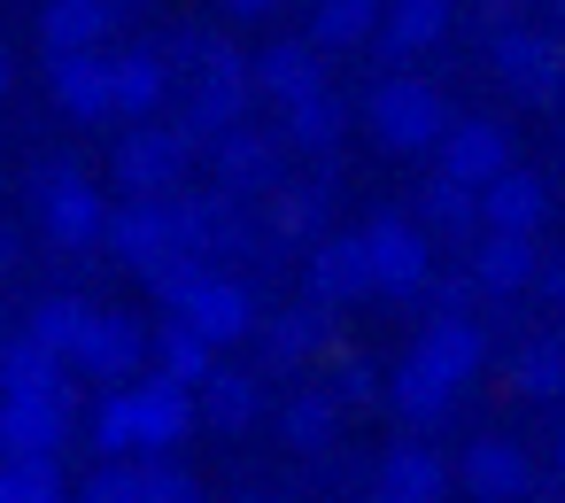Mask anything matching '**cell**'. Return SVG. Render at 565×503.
Masks as SVG:
<instances>
[{
  "instance_id": "d590c367",
  "label": "cell",
  "mask_w": 565,
  "mask_h": 503,
  "mask_svg": "<svg viewBox=\"0 0 565 503\" xmlns=\"http://www.w3.org/2000/svg\"><path fill=\"white\" fill-rule=\"evenodd\" d=\"M63 495V457H9L0 449V503H55Z\"/></svg>"
},
{
  "instance_id": "4dcf8cb0",
  "label": "cell",
  "mask_w": 565,
  "mask_h": 503,
  "mask_svg": "<svg viewBox=\"0 0 565 503\" xmlns=\"http://www.w3.org/2000/svg\"><path fill=\"white\" fill-rule=\"evenodd\" d=\"M71 356L55 341H40L32 325H17L9 341H0V387H71Z\"/></svg>"
},
{
  "instance_id": "484cf974",
  "label": "cell",
  "mask_w": 565,
  "mask_h": 503,
  "mask_svg": "<svg viewBox=\"0 0 565 503\" xmlns=\"http://www.w3.org/2000/svg\"><path fill=\"white\" fill-rule=\"evenodd\" d=\"M117 0H40V47L47 55H86L117 32Z\"/></svg>"
},
{
  "instance_id": "7bdbcfd3",
  "label": "cell",
  "mask_w": 565,
  "mask_h": 503,
  "mask_svg": "<svg viewBox=\"0 0 565 503\" xmlns=\"http://www.w3.org/2000/svg\"><path fill=\"white\" fill-rule=\"evenodd\" d=\"M480 9H488V17H503V9H519V0H480Z\"/></svg>"
},
{
  "instance_id": "ac0fdd59",
  "label": "cell",
  "mask_w": 565,
  "mask_h": 503,
  "mask_svg": "<svg viewBox=\"0 0 565 503\" xmlns=\"http://www.w3.org/2000/svg\"><path fill=\"white\" fill-rule=\"evenodd\" d=\"M457 488V457H441L434 441H395L372 472V495L380 503H434Z\"/></svg>"
},
{
  "instance_id": "30bf717a",
  "label": "cell",
  "mask_w": 565,
  "mask_h": 503,
  "mask_svg": "<svg viewBox=\"0 0 565 503\" xmlns=\"http://www.w3.org/2000/svg\"><path fill=\"white\" fill-rule=\"evenodd\" d=\"M71 387H0V449L9 457H63L71 441Z\"/></svg>"
},
{
  "instance_id": "d6a6232c",
  "label": "cell",
  "mask_w": 565,
  "mask_h": 503,
  "mask_svg": "<svg viewBox=\"0 0 565 503\" xmlns=\"http://www.w3.org/2000/svg\"><path fill=\"white\" fill-rule=\"evenodd\" d=\"M156 372H171V379H186V387H202L210 372H217V341L194 325V318H163L156 325Z\"/></svg>"
},
{
  "instance_id": "277c9868",
  "label": "cell",
  "mask_w": 565,
  "mask_h": 503,
  "mask_svg": "<svg viewBox=\"0 0 565 503\" xmlns=\"http://www.w3.org/2000/svg\"><path fill=\"white\" fill-rule=\"evenodd\" d=\"M109 256L132 264L140 279L163 271V264H179V256H202L186 194H125L117 217H109Z\"/></svg>"
},
{
  "instance_id": "8fae6325",
  "label": "cell",
  "mask_w": 565,
  "mask_h": 503,
  "mask_svg": "<svg viewBox=\"0 0 565 503\" xmlns=\"http://www.w3.org/2000/svg\"><path fill=\"white\" fill-rule=\"evenodd\" d=\"M47 94L71 125H109L117 117V55L86 47V55H47Z\"/></svg>"
},
{
  "instance_id": "e0dca14e",
  "label": "cell",
  "mask_w": 565,
  "mask_h": 503,
  "mask_svg": "<svg viewBox=\"0 0 565 503\" xmlns=\"http://www.w3.org/2000/svg\"><path fill=\"white\" fill-rule=\"evenodd\" d=\"M140 449H186V434L202 426V387L171 379V372H140Z\"/></svg>"
},
{
  "instance_id": "b9f144b4",
  "label": "cell",
  "mask_w": 565,
  "mask_h": 503,
  "mask_svg": "<svg viewBox=\"0 0 565 503\" xmlns=\"http://www.w3.org/2000/svg\"><path fill=\"white\" fill-rule=\"evenodd\" d=\"M9 86H17V63H9V55H0V101H9Z\"/></svg>"
},
{
  "instance_id": "e575fe53",
  "label": "cell",
  "mask_w": 565,
  "mask_h": 503,
  "mask_svg": "<svg viewBox=\"0 0 565 503\" xmlns=\"http://www.w3.org/2000/svg\"><path fill=\"white\" fill-rule=\"evenodd\" d=\"M86 441H94V457H140V395L102 387V403L86 410Z\"/></svg>"
},
{
  "instance_id": "60d3db41",
  "label": "cell",
  "mask_w": 565,
  "mask_h": 503,
  "mask_svg": "<svg viewBox=\"0 0 565 503\" xmlns=\"http://www.w3.org/2000/svg\"><path fill=\"white\" fill-rule=\"evenodd\" d=\"M24 264V240H17V225H0V279H9Z\"/></svg>"
},
{
  "instance_id": "7a4b0ae2",
  "label": "cell",
  "mask_w": 565,
  "mask_h": 503,
  "mask_svg": "<svg viewBox=\"0 0 565 503\" xmlns=\"http://www.w3.org/2000/svg\"><path fill=\"white\" fill-rule=\"evenodd\" d=\"M109 217H117V210H109L102 179L78 171L71 156H47V163L32 171V225H40L47 248H63V256L109 248Z\"/></svg>"
},
{
  "instance_id": "f1b7e54d",
  "label": "cell",
  "mask_w": 565,
  "mask_h": 503,
  "mask_svg": "<svg viewBox=\"0 0 565 503\" xmlns=\"http://www.w3.org/2000/svg\"><path fill=\"white\" fill-rule=\"evenodd\" d=\"M380 24H387V0H318L310 40L326 55H364V47H380Z\"/></svg>"
},
{
  "instance_id": "1f68e13d",
  "label": "cell",
  "mask_w": 565,
  "mask_h": 503,
  "mask_svg": "<svg viewBox=\"0 0 565 503\" xmlns=\"http://www.w3.org/2000/svg\"><path fill=\"white\" fill-rule=\"evenodd\" d=\"M279 132H287V148H302V156H333V148L349 140V101L326 86V94L279 109Z\"/></svg>"
},
{
  "instance_id": "ab89813d",
  "label": "cell",
  "mask_w": 565,
  "mask_h": 503,
  "mask_svg": "<svg viewBox=\"0 0 565 503\" xmlns=\"http://www.w3.org/2000/svg\"><path fill=\"white\" fill-rule=\"evenodd\" d=\"M217 9H225V17H241V24H256V17H271V9H279V0H217Z\"/></svg>"
},
{
  "instance_id": "83f0119b",
  "label": "cell",
  "mask_w": 565,
  "mask_h": 503,
  "mask_svg": "<svg viewBox=\"0 0 565 503\" xmlns=\"http://www.w3.org/2000/svg\"><path fill=\"white\" fill-rule=\"evenodd\" d=\"M256 418H264V379H256V372L217 364V372L202 379V426H210V434H225V441H241Z\"/></svg>"
},
{
  "instance_id": "9c48e42d",
  "label": "cell",
  "mask_w": 565,
  "mask_h": 503,
  "mask_svg": "<svg viewBox=\"0 0 565 503\" xmlns=\"http://www.w3.org/2000/svg\"><path fill=\"white\" fill-rule=\"evenodd\" d=\"M202 163H210V186H225V194H241V202H264L279 179H287V132H264V125H225L210 148H202Z\"/></svg>"
},
{
  "instance_id": "52a82bcc",
  "label": "cell",
  "mask_w": 565,
  "mask_h": 503,
  "mask_svg": "<svg viewBox=\"0 0 565 503\" xmlns=\"http://www.w3.org/2000/svg\"><path fill=\"white\" fill-rule=\"evenodd\" d=\"M194 156H202V140H194L186 125L140 117V125H125V140H117L109 163H117V186H125V194H179Z\"/></svg>"
},
{
  "instance_id": "d4e9b609",
  "label": "cell",
  "mask_w": 565,
  "mask_h": 503,
  "mask_svg": "<svg viewBox=\"0 0 565 503\" xmlns=\"http://www.w3.org/2000/svg\"><path fill=\"white\" fill-rule=\"evenodd\" d=\"M457 395H465V387H457V379H441V372H434L426 356H403V364L387 372V410H395V418H403L411 434H426V426H441Z\"/></svg>"
},
{
  "instance_id": "4316f807",
  "label": "cell",
  "mask_w": 565,
  "mask_h": 503,
  "mask_svg": "<svg viewBox=\"0 0 565 503\" xmlns=\"http://www.w3.org/2000/svg\"><path fill=\"white\" fill-rule=\"evenodd\" d=\"M341 395L333 387H295L279 410H271V426H279V441L295 449V457H326L333 449V434H341Z\"/></svg>"
},
{
  "instance_id": "5b68a950",
  "label": "cell",
  "mask_w": 565,
  "mask_h": 503,
  "mask_svg": "<svg viewBox=\"0 0 565 503\" xmlns=\"http://www.w3.org/2000/svg\"><path fill=\"white\" fill-rule=\"evenodd\" d=\"M488 71H495V86H503L511 101H526V109L565 101V40L542 32V24H511V9H503V24L488 32Z\"/></svg>"
},
{
  "instance_id": "d6986e66",
  "label": "cell",
  "mask_w": 565,
  "mask_h": 503,
  "mask_svg": "<svg viewBox=\"0 0 565 503\" xmlns=\"http://www.w3.org/2000/svg\"><path fill=\"white\" fill-rule=\"evenodd\" d=\"M333 78H326V47L318 40H271L264 55H256V94L271 101V109H295V101H310V94H326Z\"/></svg>"
},
{
  "instance_id": "f6af8a7d",
  "label": "cell",
  "mask_w": 565,
  "mask_h": 503,
  "mask_svg": "<svg viewBox=\"0 0 565 503\" xmlns=\"http://www.w3.org/2000/svg\"><path fill=\"white\" fill-rule=\"evenodd\" d=\"M117 9H148V0H117Z\"/></svg>"
},
{
  "instance_id": "f35d334b",
  "label": "cell",
  "mask_w": 565,
  "mask_h": 503,
  "mask_svg": "<svg viewBox=\"0 0 565 503\" xmlns=\"http://www.w3.org/2000/svg\"><path fill=\"white\" fill-rule=\"evenodd\" d=\"M534 295L565 310V256H550V264H542V279H534Z\"/></svg>"
},
{
  "instance_id": "9a60e30c",
  "label": "cell",
  "mask_w": 565,
  "mask_h": 503,
  "mask_svg": "<svg viewBox=\"0 0 565 503\" xmlns=\"http://www.w3.org/2000/svg\"><path fill=\"white\" fill-rule=\"evenodd\" d=\"M256 341H264V356L279 364V372H302V364H318V356H333L341 341H333V302H295V310H271L264 325H256Z\"/></svg>"
},
{
  "instance_id": "cb8c5ba5",
  "label": "cell",
  "mask_w": 565,
  "mask_h": 503,
  "mask_svg": "<svg viewBox=\"0 0 565 503\" xmlns=\"http://www.w3.org/2000/svg\"><path fill=\"white\" fill-rule=\"evenodd\" d=\"M480 217L503 225V233H542V225H550V179L526 171V163L495 171V179L480 186Z\"/></svg>"
},
{
  "instance_id": "7402d4cb",
  "label": "cell",
  "mask_w": 565,
  "mask_h": 503,
  "mask_svg": "<svg viewBox=\"0 0 565 503\" xmlns=\"http://www.w3.org/2000/svg\"><path fill=\"white\" fill-rule=\"evenodd\" d=\"M418 217H426V233L434 240H449V248H472L480 233H488V217H480V186H465V179H449L441 163H434V179L418 186V202H411Z\"/></svg>"
},
{
  "instance_id": "3957f363",
  "label": "cell",
  "mask_w": 565,
  "mask_h": 503,
  "mask_svg": "<svg viewBox=\"0 0 565 503\" xmlns=\"http://www.w3.org/2000/svg\"><path fill=\"white\" fill-rule=\"evenodd\" d=\"M364 125H372V140L395 148V156H434L441 132H449L457 117H449V94H441L426 71L395 63V71L364 94Z\"/></svg>"
},
{
  "instance_id": "ba28073f",
  "label": "cell",
  "mask_w": 565,
  "mask_h": 503,
  "mask_svg": "<svg viewBox=\"0 0 565 503\" xmlns=\"http://www.w3.org/2000/svg\"><path fill=\"white\" fill-rule=\"evenodd\" d=\"M71 372L94 387H132L140 372H156V333L132 310H94L78 349H71Z\"/></svg>"
},
{
  "instance_id": "6da1fadb",
  "label": "cell",
  "mask_w": 565,
  "mask_h": 503,
  "mask_svg": "<svg viewBox=\"0 0 565 503\" xmlns=\"http://www.w3.org/2000/svg\"><path fill=\"white\" fill-rule=\"evenodd\" d=\"M148 287H156V302H163V310L194 318L217 349H233V341H248V333L264 325L248 271H233V264H217V256H179V264L148 271Z\"/></svg>"
},
{
  "instance_id": "8992f818",
  "label": "cell",
  "mask_w": 565,
  "mask_h": 503,
  "mask_svg": "<svg viewBox=\"0 0 565 503\" xmlns=\"http://www.w3.org/2000/svg\"><path fill=\"white\" fill-rule=\"evenodd\" d=\"M364 248H372V279L387 302H418L434 295V233L418 210H380L364 225Z\"/></svg>"
},
{
  "instance_id": "7c38bea8",
  "label": "cell",
  "mask_w": 565,
  "mask_h": 503,
  "mask_svg": "<svg viewBox=\"0 0 565 503\" xmlns=\"http://www.w3.org/2000/svg\"><path fill=\"white\" fill-rule=\"evenodd\" d=\"M302 287H310L318 302H333V310H349V302H364V295H380V279H372V248H364V233H326V240H310V264H302Z\"/></svg>"
},
{
  "instance_id": "ffe728a7",
  "label": "cell",
  "mask_w": 565,
  "mask_h": 503,
  "mask_svg": "<svg viewBox=\"0 0 565 503\" xmlns=\"http://www.w3.org/2000/svg\"><path fill=\"white\" fill-rule=\"evenodd\" d=\"M434 163H441L449 179H465V186H488V179L511 171L519 156H511V132H503L495 117H457V125L441 132V148H434Z\"/></svg>"
},
{
  "instance_id": "bcb514c9",
  "label": "cell",
  "mask_w": 565,
  "mask_h": 503,
  "mask_svg": "<svg viewBox=\"0 0 565 503\" xmlns=\"http://www.w3.org/2000/svg\"><path fill=\"white\" fill-rule=\"evenodd\" d=\"M550 17H565V0H550Z\"/></svg>"
},
{
  "instance_id": "603a6c76",
  "label": "cell",
  "mask_w": 565,
  "mask_h": 503,
  "mask_svg": "<svg viewBox=\"0 0 565 503\" xmlns=\"http://www.w3.org/2000/svg\"><path fill=\"white\" fill-rule=\"evenodd\" d=\"M457 0H387V24H380V55L387 63H426L449 40Z\"/></svg>"
},
{
  "instance_id": "74e56055",
  "label": "cell",
  "mask_w": 565,
  "mask_h": 503,
  "mask_svg": "<svg viewBox=\"0 0 565 503\" xmlns=\"http://www.w3.org/2000/svg\"><path fill=\"white\" fill-rule=\"evenodd\" d=\"M326 387H333L349 410H356V403H372V395H387V379H380L364 356H333V379H326Z\"/></svg>"
},
{
  "instance_id": "836d02e7",
  "label": "cell",
  "mask_w": 565,
  "mask_h": 503,
  "mask_svg": "<svg viewBox=\"0 0 565 503\" xmlns=\"http://www.w3.org/2000/svg\"><path fill=\"white\" fill-rule=\"evenodd\" d=\"M511 387L526 403H565V333H534L511 349Z\"/></svg>"
},
{
  "instance_id": "f546056e",
  "label": "cell",
  "mask_w": 565,
  "mask_h": 503,
  "mask_svg": "<svg viewBox=\"0 0 565 503\" xmlns=\"http://www.w3.org/2000/svg\"><path fill=\"white\" fill-rule=\"evenodd\" d=\"M163 101H171V55L125 47L117 55V117L140 125V117H163Z\"/></svg>"
},
{
  "instance_id": "2e32d148",
  "label": "cell",
  "mask_w": 565,
  "mask_h": 503,
  "mask_svg": "<svg viewBox=\"0 0 565 503\" xmlns=\"http://www.w3.org/2000/svg\"><path fill=\"white\" fill-rule=\"evenodd\" d=\"M411 356H426L441 379L472 387V379L488 372V325H480L472 310H434V318H426V333L411 341Z\"/></svg>"
},
{
  "instance_id": "5bb4252c",
  "label": "cell",
  "mask_w": 565,
  "mask_h": 503,
  "mask_svg": "<svg viewBox=\"0 0 565 503\" xmlns=\"http://www.w3.org/2000/svg\"><path fill=\"white\" fill-rule=\"evenodd\" d=\"M465 264H472V279L488 287V302L534 295V279H542V248H534V233H503V225H488V233L465 248Z\"/></svg>"
},
{
  "instance_id": "ee69618b",
  "label": "cell",
  "mask_w": 565,
  "mask_h": 503,
  "mask_svg": "<svg viewBox=\"0 0 565 503\" xmlns=\"http://www.w3.org/2000/svg\"><path fill=\"white\" fill-rule=\"evenodd\" d=\"M557 480H565V434H557Z\"/></svg>"
},
{
  "instance_id": "44dd1931",
  "label": "cell",
  "mask_w": 565,
  "mask_h": 503,
  "mask_svg": "<svg viewBox=\"0 0 565 503\" xmlns=\"http://www.w3.org/2000/svg\"><path fill=\"white\" fill-rule=\"evenodd\" d=\"M326 225H333V186L326 179H279L271 194H264V240H279V248H302V240H326Z\"/></svg>"
},
{
  "instance_id": "4fadbf2b",
  "label": "cell",
  "mask_w": 565,
  "mask_h": 503,
  "mask_svg": "<svg viewBox=\"0 0 565 503\" xmlns=\"http://www.w3.org/2000/svg\"><path fill=\"white\" fill-rule=\"evenodd\" d=\"M457 488L472 495V503H519V495H534V457L519 449V441H465L457 449Z\"/></svg>"
},
{
  "instance_id": "8d00e7d4",
  "label": "cell",
  "mask_w": 565,
  "mask_h": 503,
  "mask_svg": "<svg viewBox=\"0 0 565 503\" xmlns=\"http://www.w3.org/2000/svg\"><path fill=\"white\" fill-rule=\"evenodd\" d=\"M86 318H94V302H78V295H40L24 325H32L40 341H55V349L71 356V349H78V333H86Z\"/></svg>"
}]
</instances>
